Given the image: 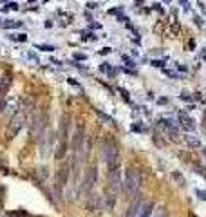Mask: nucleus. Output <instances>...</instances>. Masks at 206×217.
<instances>
[{
	"label": "nucleus",
	"mask_w": 206,
	"mask_h": 217,
	"mask_svg": "<svg viewBox=\"0 0 206 217\" xmlns=\"http://www.w3.org/2000/svg\"><path fill=\"white\" fill-rule=\"evenodd\" d=\"M103 158H105L108 174L119 170V165H121L119 148H118V145H116V141L112 138H105V139H103Z\"/></svg>",
	"instance_id": "f257e3e1"
},
{
	"label": "nucleus",
	"mask_w": 206,
	"mask_h": 217,
	"mask_svg": "<svg viewBox=\"0 0 206 217\" xmlns=\"http://www.w3.org/2000/svg\"><path fill=\"white\" fill-rule=\"evenodd\" d=\"M141 181H143V175L139 172V168L136 167H128L125 170V181H123V188L128 195H136L137 190L141 186Z\"/></svg>",
	"instance_id": "f03ea898"
},
{
	"label": "nucleus",
	"mask_w": 206,
	"mask_h": 217,
	"mask_svg": "<svg viewBox=\"0 0 206 217\" xmlns=\"http://www.w3.org/2000/svg\"><path fill=\"white\" fill-rule=\"evenodd\" d=\"M154 206L152 205H147L143 199H137L132 206H130L128 210V217H150V214H152Z\"/></svg>",
	"instance_id": "7ed1b4c3"
},
{
	"label": "nucleus",
	"mask_w": 206,
	"mask_h": 217,
	"mask_svg": "<svg viewBox=\"0 0 206 217\" xmlns=\"http://www.w3.org/2000/svg\"><path fill=\"white\" fill-rule=\"evenodd\" d=\"M69 181V167H61L58 168L56 175H54V190H56V195L61 197L63 195V188Z\"/></svg>",
	"instance_id": "20e7f679"
},
{
	"label": "nucleus",
	"mask_w": 206,
	"mask_h": 217,
	"mask_svg": "<svg viewBox=\"0 0 206 217\" xmlns=\"http://www.w3.org/2000/svg\"><path fill=\"white\" fill-rule=\"evenodd\" d=\"M108 190L114 195H119L123 190V177H121V170H116L108 174Z\"/></svg>",
	"instance_id": "39448f33"
},
{
	"label": "nucleus",
	"mask_w": 206,
	"mask_h": 217,
	"mask_svg": "<svg viewBox=\"0 0 206 217\" xmlns=\"http://www.w3.org/2000/svg\"><path fill=\"white\" fill-rule=\"evenodd\" d=\"M24 121H25V118H24V114H15L13 116V119L9 121V127H8V138L9 139H13L15 136L20 132V128L24 127Z\"/></svg>",
	"instance_id": "423d86ee"
},
{
	"label": "nucleus",
	"mask_w": 206,
	"mask_h": 217,
	"mask_svg": "<svg viewBox=\"0 0 206 217\" xmlns=\"http://www.w3.org/2000/svg\"><path fill=\"white\" fill-rule=\"evenodd\" d=\"M83 143H85L83 123H78V125H76V130H74V136H72V150H74V154H78V152L81 150Z\"/></svg>",
	"instance_id": "0eeeda50"
},
{
	"label": "nucleus",
	"mask_w": 206,
	"mask_h": 217,
	"mask_svg": "<svg viewBox=\"0 0 206 217\" xmlns=\"http://www.w3.org/2000/svg\"><path fill=\"white\" fill-rule=\"evenodd\" d=\"M96 179H98V167H91L87 175H85V181H83V190L85 192H91V188L94 186Z\"/></svg>",
	"instance_id": "6e6552de"
},
{
	"label": "nucleus",
	"mask_w": 206,
	"mask_h": 217,
	"mask_svg": "<svg viewBox=\"0 0 206 217\" xmlns=\"http://www.w3.org/2000/svg\"><path fill=\"white\" fill-rule=\"evenodd\" d=\"M69 128H71V116H69V114H63L61 123H60V141H61V143H67Z\"/></svg>",
	"instance_id": "1a4fd4ad"
},
{
	"label": "nucleus",
	"mask_w": 206,
	"mask_h": 217,
	"mask_svg": "<svg viewBox=\"0 0 206 217\" xmlns=\"http://www.w3.org/2000/svg\"><path fill=\"white\" fill-rule=\"evenodd\" d=\"M9 87H11V76L9 74H4V76L0 78V98L5 96V92L9 91Z\"/></svg>",
	"instance_id": "9d476101"
},
{
	"label": "nucleus",
	"mask_w": 206,
	"mask_h": 217,
	"mask_svg": "<svg viewBox=\"0 0 206 217\" xmlns=\"http://www.w3.org/2000/svg\"><path fill=\"white\" fill-rule=\"evenodd\" d=\"M161 127L166 130V134L172 136V139H177V128L172 125V121L170 119H161Z\"/></svg>",
	"instance_id": "9b49d317"
},
{
	"label": "nucleus",
	"mask_w": 206,
	"mask_h": 217,
	"mask_svg": "<svg viewBox=\"0 0 206 217\" xmlns=\"http://www.w3.org/2000/svg\"><path fill=\"white\" fill-rule=\"evenodd\" d=\"M179 121H181L183 128H184V130H188V132H192V130L195 128V125H194V119H192V118H188L186 114H181V116H179Z\"/></svg>",
	"instance_id": "f8f14e48"
},
{
	"label": "nucleus",
	"mask_w": 206,
	"mask_h": 217,
	"mask_svg": "<svg viewBox=\"0 0 206 217\" xmlns=\"http://www.w3.org/2000/svg\"><path fill=\"white\" fill-rule=\"evenodd\" d=\"M98 208H100V199L92 195V197L89 199V203H87V210H89V212H96Z\"/></svg>",
	"instance_id": "ddd939ff"
},
{
	"label": "nucleus",
	"mask_w": 206,
	"mask_h": 217,
	"mask_svg": "<svg viewBox=\"0 0 206 217\" xmlns=\"http://www.w3.org/2000/svg\"><path fill=\"white\" fill-rule=\"evenodd\" d=\"M116 199H118V195H114V194H111V192L107 194V208H108V210H112V208H114Z\"/></svg>",
	"instance_id": "4468645a"
},
{
	"label": "nucleus",
	"mask_w": 206,
	"mask_h": 217,
	"mask_svg": "<svg viewBox=\"0 0 206 217\" xmlns=\"http://www.w3.org/2000/svg\"><path fill=\"white\" fill-rule=\"evenodd\" d=\"M184 141L190 145V147H199L201 143H199V139H195L194 136H184Z\"/></svg>",
	"instance_id": "2eb2a0df"
},
{
	"label": "nucleus",
	"mask_w": 206,
	"mask_h": 217,
	"mask_svg": "<svg viewBox=\"0 0 206 217\" xmlns=\"http://www.w3.org/2000/svg\"><path fill=\"white\" fill-rule=\"evenodd\" d=\"M22 22H18V20H8V22L4 24V27H20Z\"/></svg>",
	"instance_id": "dca6fc26"
},
{
	"label": "nucleus",
	"mask_w": 206,
	"mask_h": 217,
	"mask_svg": "<svg viewBox=\"0 0 206 217\" xmlns=\"http://www.w3.org/2000/svg\"><path fill=\"white\" fill-rule=\"evenodd\" d=\"M11 38H13V40H16V42H25V40H27L25 35H13Z\"/></svg>",
	"instance_id": "f3484780"
},
{
	"label": "nucleus",
	"mask_w": 206,
	"mask_h": 217,
	"mask_svg": "<svg viewBox=\"0 0 206 217\" xmlns=\"http://www.w3.org/2000/svg\"><path fill=\"white\" fill-rule=\"evenodd\" d=\"M8 9H18V4H16V2H9V4H5L4 11H8Z\"/></svg>",
	"instance_id": "a211bd4d"
},
{
	"label": "nucleus",
	"mask_w": 206,
	"mask_h": 217,
	"mask_svg": "<svg viewBox=\"0 0 206 217\" xmlns=\"http://www.w3.org/2000/svg\"><path fill=\"white\" fill-rule=\"evenodd\" d=\"M156 217H166V214H164V208L163 206H159L156 210Z\"/></svg>",
	"instance_id": "6ab92c4d"
},
{
	"label": "nucleus",
	"mask_w": 206,
	"mask_h": 217,
	"mask_svg": "<svg viewBox=\"0 0 206 217\" xmlns=\"http://www.w3.org/2000/svg\"><path fill=\"white\" fill-rule=\"evenodd\" d=\"M36 47L42 51H54V47H51V45H36Z\"/></svg>",
	"instance_id": "aec40b11"
},
{
	"label": "nucleus",
	"mask_w": 206,
	"mask_h": 217,
	"mask_svg": "<svg viewBox=\"0 0 206 217\" xmlns=\"http://www.w3.org/2000/svg\"><path fill=\"white\" fill-rule=\"evenodd\" d=\"M4 108H5V101L4 98H0V112H4Z\"/></svg>",
	"instance_id": "412c9836"
},
{
	"label": "nucleus",
	"mask_w": 206,
	"mask_h": 217,
	"mask_svg": "<svg viewBox=\"0 0 206 217\" xmlns=\"http://www.w3.org/2000/svg\"><path fill=\"white\" fill-rule=\"evenodd\" d=\"M197 195H199V197H201V199H206V194H204V192H201V190H199V192H197Z\"/></svg>",
	"instance_id": "4be33fe9"
},
{
	"label": "nucleus",
	"mask_w": 206,
	"mask_h": 217,
	"mask_svg": "<svg viewBox=\"0 0 206 217\" xmlns=\"http://www.w3.org/2000/svg\"><path fill=\"white\" fill-rule=\"evenodd\" d=\"M190 217H194V215H190Z\"/></svg>",
	"instance_id": "5701e85b"
}]
</instances>
